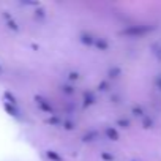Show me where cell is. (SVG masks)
Listing matches in <instances>:
<instances>
[]
</instances>
